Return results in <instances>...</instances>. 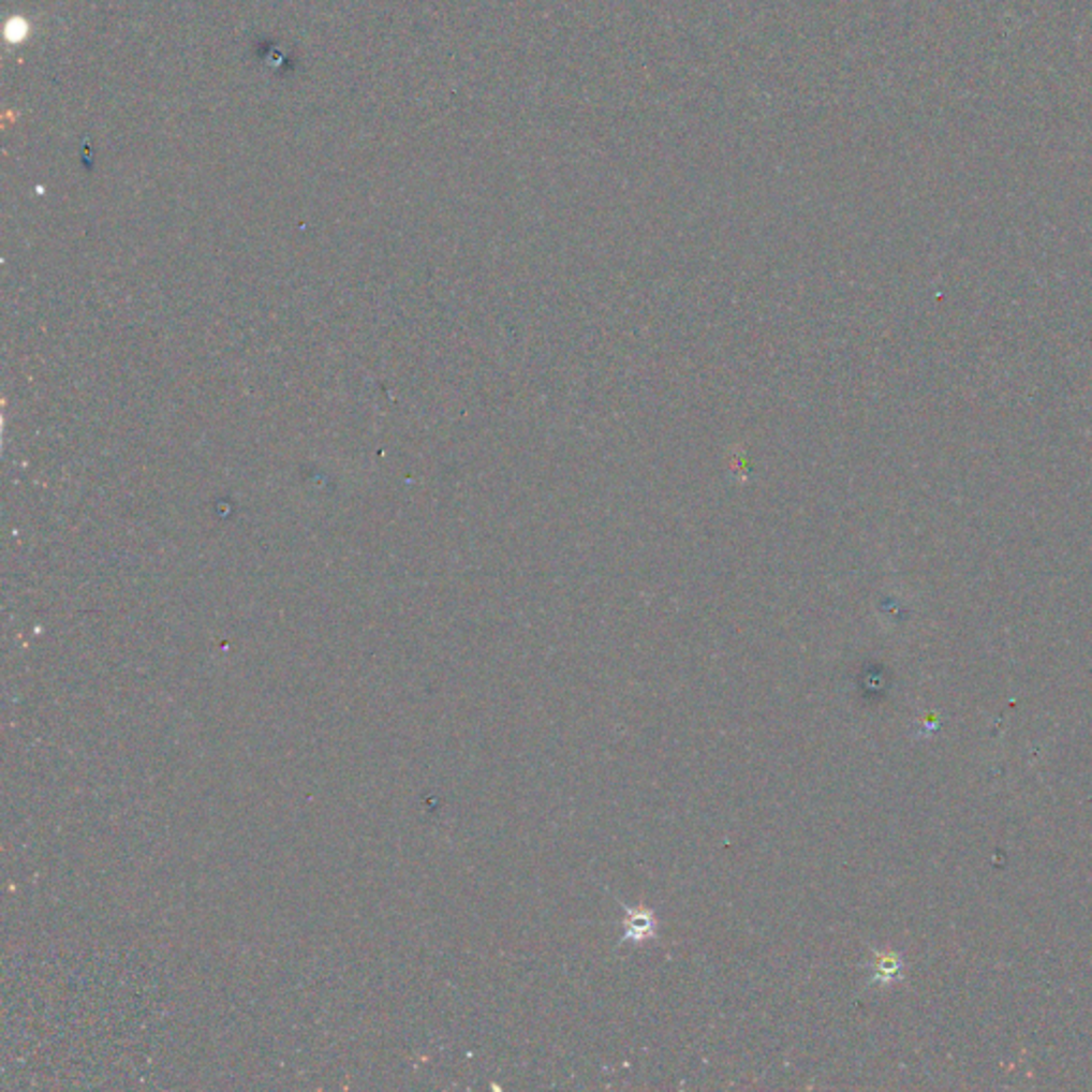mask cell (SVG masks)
Returning a JSON list of instances; mask_svg holds the SVG:
<instances>
[{
  "label": "cell",
  "mask_w": 1092,
  "mask_h": 1092,
  "mask_svg": "<svg viewBox=\"0 0 1092 1092\" xmlns=\"http://www.w3.org/2000/svg\"><path fill=\"white\" fill-rule=\"evenodd\" d=\"M653 932V917L647 911H630L628 919V936L634 941H643Z\"/></svg>",
  "instance_id": "1"
}]
</instances>
